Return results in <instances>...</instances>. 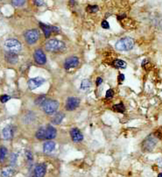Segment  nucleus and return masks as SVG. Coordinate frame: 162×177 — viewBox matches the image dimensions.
Segmentation results:
<instances>
[{
	"mask_svg": "<svg viewBox=\"0 0 162 177\" xmlns=\"http://www.w3.org/2000/svg\"><path fill=\"white\" fill-rule=\"evenodd\" d=\"M135 41L131 37H124L117 41L116 48L118 51H130L133 48Z\"/></svg>",
	"mask_w": 162,
	"mask_h": 177,
	"instance_id": "f257e3e1",
	"label": "nucleus"
},
{
	"mask_svg": "<svg viewBox=\"0 0 162 177\" xmlns=\"http://www.w3.org/2000/svg\"><path fill=\"white\" fill-rule=\"evenodd\" d=\"M158 138L154 134H150L144 139L142 142V150L144 152H151L153 151L154 147L156 146L157 143H158Z\"/></svg>",
	"mask_w": 162,
	"mask_h": 177,
	"instance_id": "f03ea898",
	"label": "nucleus"
},
{
	"mask_svg": "<svg viewBox=\"0 0 162 177\" xmlns=\"http://www.w3.org/2000/svg\"><path fill=\"white\" fill-rule=\"evenodd\" d=\"M45 47L49 52H58L65 48V43L63 41L56 39H49L45 44Z\"/></svg>",
	"mask_w": 162,
	"mask_h": 177,
	"instance_id": "7ed1b4c3",
	"label": "nucleus"
},
{
	"mask_svg": "<svg viewBox=\"0 0 162 177\" xmlns=\"http://www.w3.org/2000/svg\"><path fill=\"white\" fill-rule=\"evenodd\" d=\"M4 48L6 49L7 52L11 53L18 54L21 51L22 45L18 39H9L4 42Z\"/></svg>",
	"mask_w": 162,
	"mask_h": 177,
	"instance_id": "20e7f679",
	"label": "nucleus"
},
{
	"mask_svg": "<svg viewBox=\"0 0 162 177\" xmlns=\"http://www.w3.org/2000/svg\"><path fill=\"white\" fill-rule=\"evenodd\" d=\"M59 108V103L58 101L53 100V99H48L46 100L45 103L42 104V109L44 112L47 115H53L57 111Z\"/></svg>",
	"mask_w": 162,
	"mask_h": 177,
	"instance_id": "39448f33",
	"label": "nucleus"
},
{
	"mask_svg": "<svg viewBox=\"0 0 162 177\" xmlns=\"http://www.w3.org/2000/svg\"><path fill=\"white\" fill-rule=\"evenodd\" d=\"M39 38V33L38 30L36 29H31L28 30L26 33H25V41H26L27 44L33 45L35 44Z\"/></svg>",
	"mask_w": 162,
	"mask_h": 177,
	"instance_id": "423d86ee",
	"label": "nucleus"
},
{
	"mask_svg": "<svg viewBox=\"0 0 162 177\" xmlns=\"http://www.w3.org/2000/svg\"><path fill=\"white\" fill-rule=\"evenodd\" d=\"M46 80L43 77L40 76H37V77H33V78H31L28 81V88L31 89V90H33V89H38L39 87H40L42 84H43Z\"/></svg>",
	"mask_w": 162,
	"mask_h": 177,
	"instance_id": "0eeeda50",
	"label": "nucleus"
},
{
	"mask_svg": "<svg viewBox=\"0 0 162 177\" xmlns=\"http://www.w3.org/2000/svg\"><path fill=\"white\" fill-rule=\"evenodd\" d=\"M33 57H34V61H36L37 64H39V65H44V64H46L47 57L42 49L40 48L36 49L33 54Z\"/></svg>",
	"mask_w": 162,
	"mask_h": 177,
	"instance_id": "6e6552de",
	"label": "nucleus"
},
{
	"mask_svg": "<svg viewBox=\"0 0 162 177\" xmlns=\"http://www.w3.org/2000/svg\"><path fill=\"white\" fill-rule=\"evenodd\" d=\"M47 172V167L45 164H38L31 174V177H44Z\"/></svg>",
	"mask_w": 162,
	"mask_h": 177,
	"instance_id": "1a4fd4ad",
	"label": "nucleus"
},
{
	"mask_svg": "<svg viewBox=\"0 0 162 177\" xmlns=\"http://www.w3.org/2000/svg\"><path fill=\"white\" fill-rule=\"evenodd\" d=\"M79 64V59L76 56H71L68 58L64 62V68L66 69L74 68L78 66Z\"/></svg>",
	"mask_w": 162,
	"mask_h": 177,
	"instance_id": "9d476101",
	"label": "nucleus"
},
{
	"mask_svg": "<svg viewBox=\"0 0 162 177\" xmlns=\"http://www.w3.org/2000/svg\"><path fill=\"white\" fill-rule=\"evenodd\" d=\"M80 104V99L77 98H68L66 102V109L68 111H73Z\"/></svg>",
	"mask_w": 162,
	"mask_h": 177,
	"instance_id": "9b49d317",
	"label": "nucleus"
},
{
	"mask_svg": "<svg viewBox=\"0 0 162 177\" xmlns=\"http://www.w3.org/2000/svg\"><path fill=\"white\" fill-rule=\"evenodd\" d=\"M13 133H14V130L13 127L11 125H7L3 129L2 131V136L4 139L8 140V139H11L12 137H13Z\"/></svg>",
	"mask_w": 162,
	"mask_h": 177,
	"instance_id": "f8f14e48",
	"label": "nucleus"
},
{
	"mask_svg": "<svg viewBox=\"0 0 162 177\" xmlns=\"http://www.w3.org/2000/svg\"><path fill=\"white\" fill-rule=\"evenodd\" d=\"M70 135L74 142H81L83 139V135L78 129L73 128L70 130Z\"/></svg>",
	"mask_w": 162,
	"mask_h": 177,
	"instance_id": "ddd939ff",
	"label": "nucleus"
},
{
	"mask_svg": "<svg viewBox=\"0 0 162 177\" xmlns=\"http://www.w3.org/2000/svg\"><path fill=\"white\" fill-rule=\"evenodd\" d=\"M56 133H57V131L54 126L50 125V124L47 125L46 128V139L50 140V139H54L56 137Z\"/></svg>",
	"mask_w": 162,
	"mask_h": 177,
	"instance_id": "4468645a",
	"label": "nucleus"
},
{
	"mask_svg": "<svg viewBox=\"0 0 162 177\" xmlns=\"http://www.w3.org/2000/svg\"><path fill=\"white\" fill-rule=\"evenodd\" d=\"M5 61L8 62V63L12 64V65H13V64H16L19 61L18 55H17V54L7 52L5 54Z\"/></svg>",
	"mask_w": 162,
	"mask_h": 177,
	"instance_id": "2eb2a0df",
	"label": "nucleus"
},
{
	"mask_svg": "<svg viewBox=\"0 0 162 177\" xmlns=\"http://www.w3.org/2000/svg\"><path fill=\"white\" fill-rule=\"evenodd\" d=\"M55 148V143L54 141H47L43 146V151L45 153H52Z\"/></svg>",
	"mask_w": 162,
	"mask_h": 177,
	"instance_id": "dca6fc26",
	"label": "nucleus"
},
{
	"mask_svg": "<svg viewBox=\"0 0 162 177\" xmlns=\"http://www.w3.org/2000/svg\"><path fill=\"white\" fill-rule=\"evenodd\" d=\"M15 174V169L13 167H6L2 169L1 177H11Z\"/></svg>",
	"mask_w": 162,
	"mask_h": 177,
	"instance_id": "f3484780",
	"label": "nucleus"
},
{
	"mask_svg": "<svg viewBox=\"0 0 162 177\" xmlns=\"http://www.w3.org/2000/svg\"><path fill=\"white\" fill-rule=\"evenodd\" d=\"M39 26H40V28L42 29V31H43L46 38H48V37L51 35V33H53V32H52V26H48V25L43 24L40 22V23H39Z\"/></svg>",
	"mask_w": 162,
	"mask_h": 177,
	"instance_id": "a211bd4d",
	"label": "nucleus"
},
{
	"mask_svg": "<svg viewBox=\"0 0 162 177\" xmlns=\"http://www.w3.org/2000/svg\"><path fill=\"white\" fill-rule=\"evenodd\" d=\"M65 115L62 112H58V113H56L55 115L53 117V119H52V122H53V124H60L63 120Z\"/></svg>",
	"mask_w": 162,
	"mask_h": 177,
	"instance_id": "6ab92c4d",
	"label": "nucleus"
},
{
	"mask_svg": "<svg viewBox=\"0 0 162 177\" xmlns=\"http://www.w3.org/2000/svg\"><path fill=\"white\" fill-rule=\"evenodd\" d=\"M35 136L39 140H44V139H46V129H45L44 127H40V128L37 131Z\"/></svg>",
	"mask_w": 162,
	"mask_h": 177,
	"instance_id": "aec40b11",
	"label": "nucleus"
},
{
	"mask_svg": "<svg viewBox=\"0 0 162 177\" xmlns=\"http://www.w3.org/2000/svg\"><path fill=\"white\" fill-rule=\"evenodd\" d=\"M113 66L117 68H125L127 64L125 61H122V60H115L113 62H112Z\"/></svg>",
	"mask_w": 162,
	"mask_h": 177,
	"instance_id": "412c9836",
	"label": "nucleus"
},
{
	"mask_svg": "<svg viewBox=\"0 0 162 177\" xmlns=\"http://www.w3.org/2000/svg\"><path fill=\"white\" fill-rule=\"evenodd\" d=\"M113 110L117 112H119V113H124V112L125 111V107H124L123 103H120V104H115V105L113 106Z\"/></svg>",
	"mask_w": 162,
	"mask_h": 177,
	"instance_id": "4be33fe9",
	"label": "nucleus"
},
{
	"mask_svg": "<svg viewBox=\"0 0 162 177\" xmlns=\"http://www.w3.org/2000/svg\"><path fill=\"white\" fill-rule=\"evenodd\" d=\"M7 155V149L4 146H0V163L4 162Z\"/></svg>",
	"mask_w": 162,
	"mask_h": 177,
	"instance_id": "5701e85b",
	"label": "nucleus"
},
{
	"mask_svg": "<svg viewBox=\"0 0 162 177\" xmlns=\"http://www.w3.org/2000/svg\"><path fill=\"white\" fill-rule=\"evenodd\" d=\"M91 87V82L89 79H84L81 83V89H88Z\"/></svg>",
	"mask_w": 162,
	"mask_h": 177,
	"instance_id": "b1692460",
	"label": "nucleus"
},
{
	"mask_svg": "<svg viewBox=\"0 0 162 177\" xmlns=\"http://www.w3.org/2000/svg\"><path fill=\"white\" fill-rule=\"evenodd\" d=\"M46 100H47L46 96H40L35 100V104L38 106H42V104L45 103V101H46Z\"/></svg>",
	"mask_w": 162,
	"mask_h": 177,
	"instance_id": "393cba45",
	"label": "nucleus"
},
{
	"mask_svg": "<svg viewBox=\"0 0 162 177\" xmlns=\"http://www.w3.org/2000/svg\"><path fill=\"white\" fill-rule=\"evenodd\" d=\"M26 158L27 159V162L30 165H32V161H33V156H32V153L30 151H26Z\"/></svg>",
	"mask_w": 162,
	"mask_h": 177,
	"instance_id": "a878e982",
	"label": "nucleus"
},
{
	"mask_svg": "<svg viewBox=\"0 0 162 177\" xmlns=\"http://www.w3.org/2000/svg\"><path fill=\"white\" fill-rule=\"evenodd\" d=\"M98 6L97 5H89L88 7H87V11H88V12H89V13H96V12H98Z\"/></svg>",
	"mask_w": 162,
	"mask_h": 177,
	"instance_id": "bb28decb",
	"label": "nucleus"
},
{
	"mask_svg": "<svg viewBox=\"0 0 162 177\" xmlns=\"http://www.w3.org/2000/svg\"><path fill=\"white\" fill-rule=\"evenodd\" d=\"M25 3H26V0H12V2H11L12 5H14L16 7L24 5Z\"/></svg>",
	"mask_w": 162,
	"mask_h": 177,
	"instance_id": "cd10ccee",
	"label": "nucleus"
},
{
	"mask_svg": "<svg viewBox=\"0 0 162 177\" xmlns=\"http://www.w3.org/2000/svg\"><path fill=\"white\" fill-rule=\"evenodd\" d=\"M17 159H18V154L17 153H11V155L10 156V162L12 166H14L17 162Z\"/></svg>",
	"mask_w": 162,
	"mask_h": 177,
	"instance_id": "c85d7f7f",
	"label": "nucleus"
},
{
	"mask_svg": "<svg viewBox=\"0 0 162 177\" xmlns=\"http://www.w3.org/2000/svg\"><path fill=\"white\" fill-rule=\"evenodd\" d=\"M113 96H114V91H113V89H108V90H107V92H106L105 98L107 99H111L112 98H113Z\"/></svg>",
	"mask_w": 162,
	"mask_h": 177,
	"instance_id": "c756f323",
	"label": "nucleus"
},
{
	"mask_svg": "<svg viewBox=\"0 0 162 177\" xmlns=\"http://www.w3.org/2000/svg\"><path fill=\"white\" fill-rule=\"evenodd\" d=\"M11 98H10L9 96H7V95H3V96H1V98H0V101L2 102V103H6L7 101H9Z\"/></svg>",
	"mask_w": 162,
	"mask_h": 177,
	"instance_id": "7c9ffc66",
	"label": "nucleus"
},
{
	"mask_svg": "<svg viewBox=\"0 0 162 177\" xmlns=\"http://www.w3.org/2000/svg\"><path fill=\"white\" fill-rule=\"evenodd\" d=\"M101 26L104 29H109V25L108 22H107V20H103V21H102Z\"/></svg>",
	"mask_w": 162,
	"mask_h": 177,
	"instance_id": "2f4dec72",
	"label": "nucleus"
},
{
	"mask_svg": "<svg viewBox=\"0 0 162 177\" xmlns=\"http://www.w3.org/2000/svg\"><path fill=\"white\" fill-rule=\"evenodd\" d=\"M33 3L37 6H42L44 5V0H33Z\"/></svg>",
	"mask_w": 162,
	"mask_h": 177,
	"instance_id": "473e14b6",
	"label": "nucleus"
},
{
	"mask_svg": "<svg viewBox=\"0 0 162 177\" xmlns=\"http://www.w3.org/2000/svg\"><path fill=\"white\" fill-rule=\"evenodd\" d=\"M102 83H103V79H102L101 77H98V78L96 79V86H99L100 84H102Z\"/></svg>",
	"mask_w": 162,
	"mask_h": 177,
	"instance_id": "72a5a7b5",
	"label": "nucleus"
},
{
	"mask_svg": "<svg viewBox=\"0 0 162 177\" xmlns=\"http://www.w3.org/2000/svg\"><path fill=\"white\" fill-rule=\"evenodd\" d=\"M118 80L120 82H123L124 80V74H120V75H119V76H118Z\"/></svg>",
	"mask_w": 162,
	"mask_h": 177,
	"instance_id": "f704fd0d",
	"label": "nucleus"
},
{
	"mask_svg": "<svg viewBox=\"0 0 162 177\" xmlns=\"http://www.w3.org/2000/svg\"><path fill=\"white\" fill-rule=\"evenodd\" d=\"M157 164H158L159 167H160V168H162V158L159 159L158 161H157Z\"/></svg>",
	"mask_w": 162,
	"mask_h": 177,
	"instance_id": "c9c22d12",
	"label": "nucleus"
},
{
	"mask_svg": "<svg viewBox=\"0 0 162 177\" xmlns=\"http://www.w3.org/2000/svg\"><path fill=\"white\" fill-rule=\"evenodd\" d=\"M69 4H70V5H74V0H69Z\"/></svg>",
	"mask_w": 162,
	"mask_h": 177,
	"instance_id": "e433bc0d",
	"label": "nucleus"
},
{
	"mask_svg": "<svg viewBox=\"0 0 162 177\" xmlns=\"http://www.w3.org/2000/svg\"><path fill=\"white\" fill-rule=\"evenodd\" d=\"M158 177H162V173H160V174H159V175H158Z\"/></svg>",
	"mask_w": 162,
	"mask_h": 177,
	"instance_id": "4c0bfd02",
	"label": "nucleus"
}]
</instances>
